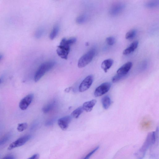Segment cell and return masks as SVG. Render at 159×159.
Wrapping results in <instances>:
<instances>
[{
  "mask_svg": "<svg viewBox=\"0 0 159 159\" xmlns=\"http://www.w3.org/2000/svg\"><path fill=\"white\" fill-rule=\"evenodd\" d=\"M55 62L53 61L47 62L42 63L38 68L34 77L36 82L39 81L45 73L50 70L55 66Z\"/></svg>",
  "mask_w": 159,
  "mask_h": 159,
  "instance_id": "6da1fadb",
  "label": "cell"
},
{
  "mask_svg": "<svg viewBox=\"0 0 159 159\" xmlns=\"http://www.w3.org/2000/svg\"><path fill=\"white\" fill-rule=\"evenodd\" d=\"M96 54L94 49H92L83 55L79 59L78 66L79 68H83L86 66L91 62Z\"/></svg>",
  "mask_w": 159,
  "mask_h": 159,
  "instance_id": "7a4b0ae2",
  "label": "cell"
},
{
  "mask_svg": "<svg viewBox=\"0 0 159 159\" xmlns=\"http://www.w3.org/2000/svg\"><path fill=\"white\" fill-rule=\"evenodd\" d=\"M151 144V133H150L148 135L142 147L135 154V155L137 158L142 159L144 158L146 151Z\"/></svg>",
  "mask_w": 159,
  "mask_h": 159,
  "instance_id": "3957f363",
  "label": "cell"
},
{
  "mask_svg": "<svg viewBox=\"0 0 159 159\" xmlns=\"http://www.w3.org/2000/svg\"><path fill=\"white\" fill-rule=\"evenodd\" d=\"M30 135H25L20 137L18 139L11 143L8 147V150H11L16 148L21 147L28 141L31 138Z\"/></svg>",
  "mask_w": 159,
  "mask_h": 159,
  "instance_id": "277c9868",
  "label": "cell"
},
{
  "mask_svg": "<svg viewBox=\"0 0 159 159\" xmlns=\"http://www.w3.org/2000/svg\"><path fill=\"white\" fill-rule=\"evenodd\" d=\"M111 87V84L109 82H106L99 86L95 89L94 95L96 97H99L104 95L108 92Z\"/></svg>",
  "mask_w": 159,
  "mask_h": 159,
  "instance_id": "5b68a950",
  "label": "cell"
},
{
  "mask_svg": "<svg viewBox=\"0 0 159 159\" xmlns=\"http://www.w3.org/2000/svg\"><path fill=\"white\" fill-rule=\"evenodd\" d=\"M70 50V46L60 43V45L58 46L57 52L60 57L67 59Z\"/></svg>",
  "mask_w": 159,
  "mask_h": 159,
  "instance_id": "8992f818",
  "label": "cell"
},
{
  "mask_svg": "<svg viewBox=\"0 0 159 159\" xmlns=\"http://www.w3.org/2000/svg\"><path fill=\"white\" fill-rule=\"evenodd\" d=\"M94 81V77L92 75L87 76L80 84L79 90L81 92L87 91L91 87Z\"/></svg>",
  "mask_w": 159,
  "mask_h": 159,
  "instance_id": "52a82bcc",
  "label": "cell"
},
{
  "mask_svg": "<svg viewBox=\"0 0 159 159\" xmlns=\"http://www.w3.org/2000/svg\"><path fill=\"white\" fill-rule=\"evenodd\" d=\"M34 97L33 94H31L26 96L20 102L19 104L20 108L22 110L26 109L31 104Z\"/></svg>",
  "mask_w": 159,
  "mask_h": 159,
  "instance_id": "ba28073f",
  "label": "cell"
},
{
  "mask_svg": "<svg viewBox=\"0 0 159 159\" xmlns=\"http://www.w3.org/2000/svg\"><path fill=\"white\" fill-rule=\"evenodd\" d=\"M71 116H67L59 119L58 121V125L63 131L66 130L72 120Z\"/></svg>",
  "mask_w": 159,
  "mask_h": 159,
  "instance_id": "9c48e42d",
  "label": "cell"
},
{
  "mask_svg": "<svg viewBox=\"0 0 159 159\" xmlns=\"http://www.w3.org/2000/svg\"><path fill=\"white\" fill-rule=\"evenodd\" d=\"M132 66L131 62H129L126 63L119 68L117 72V74L125 77L131 69Z\"/></svg>",
  "mask_w": 159,
  "mask_h": 159,
  "instance_id": "30bf717a",
  "label": "cell"
},
{
  "mask_svg": "<svg viewBox=\"0 0 159 159\" xmlns=\"http://www.w3.org/2000/svg\"><path fill=\"white\" fill-rule=\"evenodd\" d=\"M125 5L122 3L115 4L111 8L110 14L112 16L117 15L121 13L124 9Z\"/></svg>",
  "mask_w": 159,
  "mask_h": 159,
  "instance_id": "8fae6325",
  "label": "cell"
},
{
  "mask_svg": "<svg viewBox=\"0 0 159 159\" xmlns=\"http://www.w3.org/2000/svg\"><path fill=\"white\" fill-rule=\"evenodd\" d=\"M138 45V41H135L133 42L127 48L124 50L123 52V54L124 55H127L130 54L136 49Z\"/></svg>",
  "mask_w": 159,
  "mask_h": 159,
  "instance_id": "7c38bea8",
  "label": "cell"
},
{
  "mask_svg": "<svg viewBox=\"0 0 159 159\" xmlns=\"http://www.w3.org/2000/svg\"><path fill=\"white\" fill-rule=\"evenodd\" d=\"M96 102L97 101L96 100H93L85 102L83 105V108L84 110L86 111L87 112H90L92 110Z\"/></svg>",
  "mask_w": 159,
  "mask_h": 159,
  "instance_id": "4fadbf2b",
  "label": "cell"
},
{
  "mask_svg": "<svg viewBox=\"0 0 159 159\" xmlns=\"http://www.w3.org/2000/svg\"><path fill=\"white\" fill-rule=\"evenodd\" d=\"M114 63L113 60L111 59H108L105 60L102 63L101 67L106 73L112 66Z\"/></svg>",
  "mask_w": 159,
  "mask_h": 159,
  "instance_id": "5bb4252c",
  "label": "cell"
},
{
  "mask_svg": "<svg viewBox=\"0 0 159 159\" xmlns=\"http://www.w3.org/2000/svg\"><path fill=\"white\" fill-rule=\"evenodd\" d=\"M103 108L105 109H108L111 104V100L110 97L108 96L103 97L101 100Z\"/></svg>",
  "mask_w": 159,
  "mask_h": 159,
  "instance_id": "9a60e30c",
  "label": "cell"
},
{
  "mask_svg": "<svg viewBox=\"0 0 159 159\" xmlns=\"http://www.w3.org/2000/svg\"><path fill=\"white\" fill-rule=\"evenodd\" d=\"M84 111L83 107H80L72 112L71 114V116L75 118H78L83 113Z\"/></svg>",
  "mask_w": 159,
  "mask_h": 159,
  "instance_id": "2e32d148",
  "label": "cell"
},
{
  "mask_svg": "<svg viewBox=\"0 0 159 159\" xmlns=\"http://www.w3.org/2000/svg\"><path fill=\"white\" fill-rule=\"evenodd\" d=\"M55 105V103L54 102H53L50 103L44 107V108L42 109V110L45 113H48L53 109Z\"/></svg>",
  "mask_w": 159,
  "mask_h": 159,
  "instance_id": "e0dca14e",
  "label": "cell"
},
{
  "mask_svg": "<svg viewBox=\"0 0 159 159\" xmlns=\"http://www.w3.org/2000/svg\"><path fill=\"white\" fill-rule=\"evenodd\" d=\"M59 31V28L58 25H56L52 31L50 36L51 40H53L57 36Z\"/></svg>",
  "mask_w": 159,
  "mask_h": 159,
  "instance_id": "ac0fdd59",
  "label": "cell"
},
{
  "mask_svg": "<svg viewBox=\"0 0 159 159\" xmlns=\"http://www.w3.org/2000/svg\"><path fill=\"white\" fill-rule=\"evenodd\" d=\"M136 30L132 29L129 31L126 34L125 38L126 39L130 40L134 38L136 35Z\"/></svg>",
  "mask_w": 159,
  "mask_h": 159,
  "instance_id": "d6986e66",
  "label": "cell"
},
{
  "mask_svg": "<svg viewBox=\"0 0 159 159\" xmlns=\"http://www.w3.org/2000/svg\"><path fill=\"white\" fill-rule=\"evenodd\" d=\"M10 135H7L0 139V146L5 145L11 138Z\"/></svg>",
  "mask_w": 159,
  "mask_h": 159,
  "instance_id": "ffe728a7",
  "label": "cell"
},
{
  "mask_svg": "<svg viewBox=\"0 0 159 159\" xmlns=\"http://www.w3.org/2000/svg\"><path fill=\"white\" fill-rule=\"evenodd\" d=\"M87 16L84 15H81L77 18L76 19V22L79 24H83L87 21Z\"/></svg>",
  "mask_w": 159,
  "mask_h": 159,
  "instance_id": "44dd1931",
  "label": "cell"
},
{
  "mask_svg": "<svg viewBox=\"0 0 159 159\" xmlns=\"http://www.w3.org/2000/svg\"><path fill=\"white\" fill-rule=\"evenodd\" d=\"M28 125L26 123H20L18 124L17 129L19 132H23L26 129Z\"/></svg>",
  "mask_w": 159,
  "mask_h": 159,
  "instance_id": "7402d4cb",
  "label": "cell"
},
{
  "mask_svg": "<svg viewBox=\"0 0 159 159\" xmlns=\"http://www.w3.org/2000/svg\"><path fill=\"white\" fill-rule=\"evenodd\" d=\"M158 5V1H155L147 3L146 4L145 6L149 8H153L157 7Z\"/></svg>",
  "mask_w": 159,
  "mask_h": 159,
  "instance_id": "603a6c76",
  "label": "cell"
},
{
  "mask_svg": "<svg viewBox=\"0 0 159 159\" xmlns=\"http://www.w3.org/2000/svg\"><path fill=\"white\" fill-rule=\"evenodd\" d=\"M106 41L107 44L109 45L112 46L115 44L116 40L114 37L110 36L106 38Z\"/></svg>",
  "mask_w": 159,
  "mask_h": 159,
  "instance_id": "cb8c5ba5",
  "label": "cell"
},
{
  "mask_svg": "<svg viewBox=\"0 0 159 159\" xmlns=\"http://www.w3.org/2000/svg\"><path fill=\"white\" fill-rule=\"evenodd\" d=\"M44 30L42 28L38 29L35 33V37L37 39H39L41 37L44 33Z\"/></svg>",
  "mask_w": 159,
  "mask_h": 159,
  "instance_id": "d4e9b609",
  "label": "cell"
},
{
  "mask_svg": "<svg viewBox=\"0 0 159 159\" xmlns=\"http://www.w3.org/2000/svg\"><path fill=\"white\" fill-rule=\"evenodd\" d=\"M124 77L125 76L117 74L113 77L112 79V82L114 83L118 82Z\"/></svg>",
  "mask_w": 159,
  "mask_h": 159,
  "instance_id": "484cf974",
  "label": "cell"
},
{
  "mask_svg": "<svg viewBox=\"0 0 159 159\" xmlns=\"http://www.w3.org/2000/svg\"><path fill=\"white\" fill-rule=\"evenodd\" d=\"M98 148L99 147H97L95 149H94L92 151L88 153L83 159H89L92 155L98 149Z\"/></svg>",
  "mask_w": 159,
  "mask_h": 159,
  "instance_id": "4316f807",
  "label": "cell"
},
{
  "mask_svg": "<svg viewBox=\"0 0 159 159\" xmlns=\"http://www.w3.org/2000/svg\"><path fill=\"white\" fill-rule=\"evenodd\" d=\"M156 133L155 132H151V144H154L156 141Z\"/></svg>",
  "mask_w": 159,
  "mask_h": 159,
  "instance_id": "83f0119b",
  "label": "cell"
},
{
  "mask_svg": "<svg viewBox=\"0 0 159 159\" xmlns=\"http://www.w3.org/2000/svg\"><path fill=\"white\" fill-rule=\"evenodd\" d=\"M39 155L38 154H36L28 159H39Z\"/></svg>",
  "mask_w": 159,
  "mask_h": 159,
  "instance_id": "f1b7e54d",
  "label": "cell"
},
{
  "mask_svg": "<svg viewBox=\"0 0 159 159\" xmlns=\"http://www.w3.org/2000/svg\"><path fill=\"white\" fill-rule=\"evenodd\" d=\"M2 159H15V157L12 155H10L3 157Z\"/></svg>",
  "mask_w": 159,
  "mask_h": 159,
  "instance_id": "f546056e",
  "label": "cell"
},
{
  "mask_svg": "<svg viewBox=\"0 0 159 159\" xmlns=\"http://www.w3.org/2000/svg\"><path fill=\"white\" fill-rule=\"evenodd\" d=\"M3 58V56L2 55H0V61Z\"/></svg>",
  "mask_w": 159,
  "mask_h": 159,
  "instance_id": "4dcf8cb0",
  "label": "cell"
},
{
  "mask_svg": "<svg viewBox=\"0 0 159 159\" xmlns=\"http://www.w3.org/2000/svg\"><path fill=\"white\" fill-rule=\"evenodd\" d=\"M2 82V80L1 78H0V83H1Z\"/></svg>",
  "mask_w": 159,
  "mask_h": 159,
  "instance_id": "1f68e13d",
  "label": "cell"
}]
</instances>
